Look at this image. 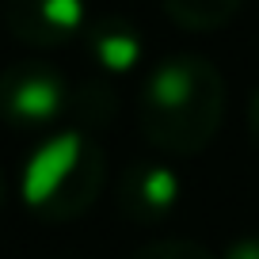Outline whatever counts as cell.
I'll return each instance as SVG.
<instances>
[{"instance_id":"cell-1","label":"cell","mask_w":259,"mask_h":259,"mask_svg":"<svg viewBox=\"0 0 259 259\" xmlns=\"http://www.w3.org/2000/svg\"><path fill=\"white\" fill-rule=\"evenodd\" d=\"M225 111V84L206 57L179 54L160 61L141 84L138 122L153 149L171 156L202 153Z\"/></svg>"},{"instance_id":"cell-8","label":"cell","mask_w":259,"mask_h":259,"mask_svg":"<svg viewBox=\"0 0 259 259\" xmlns=\"http://www.w3.org/2000/svg\"><path fill=\"white\" fill-rule=\"evenodd\" d=\"M134 259H218L202 248V244H187V240H164V244H149L141 248Z\"/></svg>"},{"instance_id":"cell-4","label":"cell","mask_w":259,"mask_h":259,"mask_svg":"<svg viewBox=\"0 0 259 259\" xmlns=\"http://www.w3.org/2000/svg\"><path fill=\"white\" fill-rule=\"evenodd\" d=\"M4 23L19 42L61 46L84 31V0H4Z\"/></svg>"},{"instance_id":"cell-6","label":"cell","mask_w":259,"mask_h":259,"mask_svg":"<svg viewBox=\"0 0 259 259\" xmlns=\"http://www.w3.org/2000/svg\"><path fill=\"white\" fill-rule=\"evenodd\" d=\"M88 46H92V57H96L103 69H111V73H126V69H134L138 57H141L138 31L126 27V23H118V19H103V23L92 27Z\"/></svg>"},{"instance_id":"cell-2","label":"cell","mask_w":259,"mask_h":259,"mask_svg":"<svg viewBox=\"0 0 259 259\" xmlns=\"http://www.w3.org/2000/svg\"><path fill=\"white\" fill-rule=\"evenodd\" d=\"M103 153L88 130H57L23 171V202L50 221L80 218L103 187Z\"/></svg>"},{"instance_id":"cell-3","label":"cell","mask_w":259,"mask_h":259,"mask_svg":"<svg viewBox=\"0 0 259 259\" xmlns=\"http://www.w3.org/2000/svg\"><path fill=\"white\" fill-rule=\"evenodd\" d=\"M69 111V84L57 69L19 61L0 73V118L16 130H50Z\"/></svg>"},{"instance_id":"cell-5","label":"cell","mask_w":259,"mask_h":259,"mask_svg":"<svg viewBox=\"0 0 259 259\" xmlns=\"http://www.w3.org/2000/svg\"><path fill=\"white\" fill-rule=\"evenodd\" d=\"M179 202V179L168 164H138L130 168L118 187V210L130 221H160Z\"/></svg>"},{"instance_id":"cell-7","label":"cell","mask_w":259,"mask_h":259,"mask_svg":"<svg viewBox=\"0 0 259 259\" xmlns=\"http://www.w3.org/2000/svg\"><path fill=\"white\" fill-rule=\"evenodd\" d=\"M240 8V0H164V12L187 31H213L229 23Z\"/></svg>"},{"instance_id":"cell-11","label":"cell","mask_w":259,"mask_h":259,"mask_svg":"<svg viewBox=\"0 0 259 259\" xmlns=\"http://www.w3.org/2000/svg\"><path fill=\"white\" fill-rule=\"evenodd\" d=\"M0 202H4V171H0Z\"/></svg>"},{"instance_id":"cell-10","label":"cell","mask_w":259,"mask_h":259,"mask_svg":"<svg viewBox=\"0 0 259 259\" xmlns=\"http://www.w3.org/2000/svg\"><path fill=\"white\" fill-rule=\"evenodd\" d=\"M251 138H255V145H259V96L251 99Z\"/></svg>"},{"instance_id":"cell-9","label":"cell","mask_w":259,"mask_h":259,"mask_svg":"<svg viewBox=\"0 0 259 259\" xmlns=\"http://www.w3.org/2000/svg\"><path fill=\"white\" fill-rule=\"evenodd\" d=\"M221 259H259V236H248V240H236L233 248Z\"/></svg>"}]
</instances>
